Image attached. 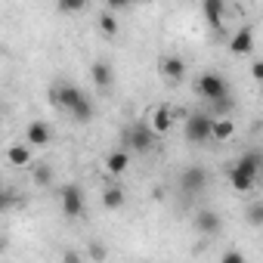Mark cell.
<instances>
[{"instance_id":"1","label":"cell","mask_w":263,"mask_h":263,"mask_svg":"<svg viewBox=\"0 0 263 263\" xmlns=\"http://www.w3.org/2000/svg\"><path fill=\"white\" fill-rule=\"evenodd\" d=\"M211 124H214V118H211V115H204V111L189 115V118H186V140H189L192 146L208 143V140H211Z\"/></svg>"},{"instance_id":"2","label":"cell","mask_w":263,"mask_h":263,"mask_svg":"<svg viewBox=\"0 0 263 263\" xmlns=\"http://www.w3.org/2000/svg\"><path fill=\"white\" fill-rule=\"evenodd\" d=\"M195 90L211 102V99H220V96H226L229 93V84H226V78L223 74H217V71H204L201 78H198V84H195Z\"/></svg>"},{"instance_id":"3","label":"cell","mask_w":263,"mask_h":263,"mask_svg":"<svg viewBox=\"0 0 263 263\" xmlns=\"http://www.w3.org/2000/svg\"><path fill=\"white\" fill-rule=\"evenodd\" d=\"M155 130L152 127H143V124H134V127H130L127 130V134H124V140H127V146L130 149H137V152H149L152 146H155Z\"/></svg>"},{"instance_id":"4","label":"cell","mask_w":263,"mask_h":263,"mask_svg":"<svg viewBox=\"0 0 263 263\" xmlns=\"http://www.w3.org/2000/svg\"><path fill=\"white\" fill-rule=\"evenodd\" d=\"M81 99H84V93H81L74 84H56V87H53V102H56L59 108H65V111H71Z\"/></svg>"},{"instance_id":"5","label":"cell","mask_w":263,"mask_h":263,"mask_svg":"<svg viewBox=\"0 0 263 263\" xmlns=\"http://www.w3.org/2000/svg\"><path fill=\"white\" fill-rule=\"evenodd\" d=\"M204 186H208V174H204L201 167H186V171L180 174V189H183L186 195H198Z\"/></svg>"},{"instance_id":"6","label":"cell","mask_w":263,"mask_h":263,"mask_svg":"<svg viewBox=\"0 0 263 263\" xmlns=\"http://www.w3.org/2000/svg\"><path fill=\"white\" fill-rule=\"evenodd\" d=\"M59 201H62V214L65 217H81L84 214V195H81V189L78 186H65L62 189V195H59Z\"/></svg>"},{"instance_id":"7","label":"cell","mask_w":263,"mask_h":263,"mask_svg":"<svg viewBox=\"0 0 263 263\" xmlns=\"http://www.w3.org/2000/svg\"><path fill=\"white\" fill-rule=\"evenodd\" d=\"M158 71H161L167 81H183V74H186V62H183L180 56H161Z\"/></svg>"},{"instance_id":"8","label":"cell","mask_w":263,"mask_h":263,"mask_svg":"<svg viewBox=\"0 0 263 263\" xmlns=\"http://www.w3.org/2000/svg\"><path fill=\"white\" fill-rule=\"evenodd\" d=\"M195 226H198V232H204V235H217V232L223 229V220H220L217 211H198Z\"/></svg>"},{"instance_id":"9","label":"cell","mask_w":263,"mask_h":263,"mask_svg":"<svg viewBox=\"0 0 263 263\" xmlns=\"http://www.w3.org/2000/svg\"><path fill=\"white\" fill-rule=\"evenodd\" d=\"M25 140H28L31 146H47V143H50V124H44V121H31L28 130H25Z\"/></svg>"},{"instance_id":"10","label":"cell","mask_w":263,"mask_h":263,"mask_svg":"<svg viewBox=\"0 0 263 263\" xmlns=\"http://www.w3.org/2000/svg\"><path fill=\"white\" fill-rule=\"evenodd\" d=\"M201 10H204V19L214 28H220V22L226 16V0H201Z\"/></svg>"},{"instance_id":"11","label":"cell","mask_w":263,"mask_h":263,"mask_svg":"<svg viewBox=\"0 0 263 263\" xmlns=\"http://www.w3.org/2000/svg\"><path fill=\"white\" fill-rule=\"evenodd\" d=\"M229 50L235 53V56H241V53H251L254 50V31L251 28H241L232 41H229Z\"/></svg>"},{"instance_id":"12","label":"cell","mask_w":263,"mask_h":263,"mask_svg":"<svg viewBox=\"0 0 263 263\" xmlns=\"http://www.w3.org/2000/svg\"><path fill=\"white\" fill-rule=\"evenodd\" d=\"M260 164H263V155H260V152H248V155H241V158L235 161V167H241V171L251 174V177L260 174Z\"/></svg>"},{"instance_id":"13","label":"cell","mask_w":263,"mask_h":263,"mask_svg":"<svg viewBox=\"0 0 263 263\" xmlns=\"http://www.w3.org/2000/svg\"><path fill=\"white\" fill-rule=\"evenodd\" d=\"M254 180H257V177L245 174L241 167H232V171H229V183H232V189H235V192H248V189L254 186Z\"/></svg>"},{"instance_id":"14","label":"cell","mask_w":263,"mask_h":263,"mask_svg":"<svg viewBox=\"0 0 263 263\" xmlns=\"http://www.w3.org/2000/svg\"><path fill=\"white\" fill-rule=\"evenodd\" d=\"M102 204H105L108 211H118V208L124 204V189H121V186H108V189L102 192Z\"/></svg>"},{"instance_id":"15","label":"cell","mask_w":263,"mask_h":263,"mask_svg":"<svg viewBox=\"0 0 263 263\" xmlns=\"http://www.w3.org/2000/svg\"><path fill=\"white\" fill-rule=\"evenodd\" d=\"M171 124H174L171 108H158V111H155V118H152V130H155V134H167Z\"/></svg>"},{"instance_id":"16","label":"cell","mask_w":263,"mask_h":263,"mask_svg":"<svg viewBox=\"0 0 263 263\" xmlns=\"http://www.w3.org/2000/svg\"><path fill=\"white\" fill-rule=\"evenodd\" d=\"M232 121H226V118H214V124H211V137L214 140H229L232 137Z\"/></svg>"},{"instance_id":"17","label":"cell","mask_w":263,"mask_h":263,"mask_svg":"<svg viewBox=\"0 0 263 263\" xmlns=\"http://www.w3.org/2000/svg\"><path fill=\"white\" fill-rule=\"evenodd\" d=\"M90 74H93V84H96V87H108V84H111V68H108V62H96V65L90 68Z\"/></svg>"},{"instance_id":"18","label":"cell","mask_w":263,"mask_h":263,"mask_svg":"<svg viewBox=\"0 0 263 263\" xmlns=\"http://www.w3.org/2000/svg\"><path fill=\"white\" fill-rule=\"evenodd\" d=\"M71 115H74L78 124H90V121H93V102H90V99H81V102L71 108Z\"/></svg>"},{"instance_id":"19","label":"cell","mask_w":263,"mask_h":263,"mask_svg":"<svg viewBox=\"0 0 263 263\" xmlns=\"http://www.w3.org/2000/svg\"><path fill=\"white\" fill-rule=\"evenodd\" d=\"M232 111V96L226 93V96H220V99H211V115L214 118H223V115H229Z\"/></svg>"},{"instance_id":"20","label":"cell","mask_w":263,"mask_h":263,"mask_svg":"<svg viewBox=\"0 0 263 263\" xmlns=\"http://www.w3.org/2000/svg\"><path fill=\"white\" fill-rule=\"evenodd\" d=\"M127 152H111L108 158H105V167L111 171V174H121V171H127Z\"/></svg>"},{"instance_id":"21","label":"cell","mask_w":263,"mask_h":263,"mask_svg":"<svg viewBox=\"0 0 263 263\" xmlns=\"http://www.w3.org/2000/svg\"><path fill=\"white\" fill-rule=\"evenodd\" d=\"M10 161H13L16 167L31 164V152H28V146H13V149H10Z\"/></svg>"},{"instance_id":"22","label":"cell","mask_w":263,"mask_h":263,"mask_svg":"<svg viewBox=\"0 0 263 263\" xmlns=\"http://www.w3.org/2000/svg\"><path fill=\"white\" fill-rule=\"evenodd\" d=\"M34 183L37 186H50L53 183V167L50 164H37L34 167Z\"/></svg>"},{"instance_id":"23","label":"cell","mask_w":263,"mask_h":263,"mask_svg":"<svg viewBox=\"0 0 263 263\" xmlns=\"http://www.w3.org/2000/svg\"><path fill=\"white\" fill-rule=\"evenodd\" d=\"M13 204H16V195H13V189L0 186V214H4V211H10Z\"/></svg>"},{"instance_id":"24","label":"cell","mask_w":263,"mask_h":263,"mask_svg":"<svg viewBox=\"0 0 263 263\" xmlns=\"http://www.w3.org/2000/svg\"><path fill=\"white\" fill-rule=\"evenodd\" d=\"M99 28H102L105 34H118V19H115L111 13H105V16H99Z\"/></svg>"},{"instance_id":"25","label":"cell","mask_w":263,"mask_h":263,"mask_svg":"<svg viewBox=\"0 0 263 263\" xmlns=\"http://www.w3.org/2000/svg\"><path fill=\"white\" fill-rule=\"evenodd\" d=\"M84 7H87V0H59V10L62 13H78Z\"/></svg>"},{"instance_id":"26","label":"cell","mask_w":263,"mask_h":263,"mask_svg":"<svg viewBox=\"0 0 263 263\" xmlns=\"http://www.w3.org/2000/svg\"><path fill=\"white\" fill-rule=\"evenodd\" d=\"M248 220H251L254 226H260V223H263V204H251V208H248Z\"/></svg>"},{"instance_id":"27","label":"cell","mask_w":263,"mask_h":263,"mask_svg":"<svg viewBox=\"0 0 263 263\" xmlns=\"http://www.w3.org/2000/svg\"><path fill=\"white\" fill-rule=\"evenodd\" d=\"M223 263H245V257L238 251H229V254H223Z\"/></svg>"},{"instance_id":"28","label":"cell","mask_w":263,"mask_h":263,"mask_svg":"<svg viewBox=\"0 0 263 263\" xmlns=\"http://www.w3.org/2000/svg\"><path fill=\"white\" fill-rule=\"evenodd\" d=\"M90 257H93V260H105V248H102V245H93V248H90Z\"/></svg>"},{"instance_id":"29","label":"cell","mask_w":263,"mask_h":263,"mask_svg":"<svg viewBox=\"0 0 263 263\" xmlns=\"http://www.w3.org/2000/svg\"><path fill=\"white\" fill-rule=\"evenodd\" d=\"M105 4H108L111 10H124V7H130V0H105Z\"/></svg>"},{"instance_id":"30","label":"cell","mask_w":263,"mask_h":263,"mask_svg":"<svg viewBox=\"0 0 263 263\" xmlns=\"http://www.w3.org/2000/svg\"><path fill=\"white\" fill-rule=\"evenodd\" d=\"M254 78H257V81L263 78V62H254Z\"/></svg>"},{"instance_id":"31","label":"cell","mask_w":263,"mask_h":263,"mask_svg":"<svg viewBox=\"0 0 263 263\" xmlns=\"http://www.w3.org/2000/svg\"><path fill=\"white\" fill-rule=\"evenodd\" d=\"M143 4H152V0H143Z\"/></svg>"}]
</instances>
